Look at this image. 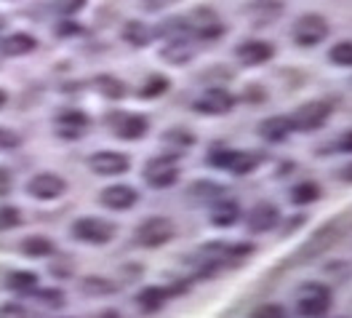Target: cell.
I'll list each match as a JSON object with an SVG mask.
<instances>
[{"mask_svg": "<svg viewBox=\"0 0 352 318\" xmlns=\"http://www.w3.org/2000/svg\"><path fill=\"white\" fill-rule=\"evenodd\" d=\"M176 3H179V0H142L144 11H153V14L166 11V8H171V6H176Z\"/></svg>", "mask_w": 352, "mask_h": 318, "instance_id": "obj_40", "label": "cell"}, {"mask_svg": "<svg viewBox=\"0 0 352 318\" xmlns=\"http://www.w3.org/2000/svg\"><path fill=\"white\" fill-rule=\"evenodd\" d=\"M331 32V24L323 14H302L291 24V38L299 48H315L320 45Z\"/></svg>", "mask_w": 352, "mask_h": 318, "instance_id": "obj_4", "label": "cell"}, {"mask_svg": "<svg viewBox=\"0 0 352 318\" xmlns=\"http://www.w3.org/2000/svg\"><path fill=\"white\" fill-rule=\"evenodd\" d=\"M41 302L48 305V308H62L65 305V295L59 289H45V292H41Z\"/></svg>", "mask_w": 352, "mask_h": 318, "instance_id": "obj_38", "label": "cell"}, {"mask_svg": "<svg viewBox=\"0 0 352 318\" xmlns=\"http://www.w3.org/2000/svg\"><path fill=\"white\" fill-rule=\"evenodd\" d=\"M80 292L88 297H99V295H112L115 292V284L102 278V275H88L86 281L80 284Z\"/></svg>", "mask_w": 352, "mask_h": 318, "instance_id": "obj_31", "label": "cell"}, {"mask_svg": "<svg viewBox=\"0 0 352 318\" xmlns=\"http://www.w3.org/2000/svg\"><path fill=\"white\" fill-rule=\"evenodd\" d=\"M235 94L227 89V86H208L203 89L198 99L192 102V110L200 115H211V118H219V115H230L235 110Z\"/></svg>", "mask_w": 352, "mask_h": 318, "instance_id": "obj_8", "label": "cell"}, {"mask_svg": "<svg viewBox=\"0 0 352 318\" xmlns=\"http://www.w3.org/2000/svg\"><path fill=\"white\" fill-rule=\"evenodd\" d=\"M283 3L280 0H254L243 8V14L251 19L254 27H267V24H275L283 17Z\"/></svg>", "mask_w": 352, "mask_h": 318, "instance_id": "obj_18", "label": "cell"}, {"mask_svg": "<svg viewBox=\"0 0 352 318\" xmlns=\"http://www.w3.org/2000/svg\"><path fill=\"white\" fill-rule=\"evenodd\" d=\"M107 120L112 126V134L118 139H126V142H136L150 131V120L139 113H112Z\"/></svg>", "mask_w": 352, "mask_h": 318, "instance_id": "obj_13", "label": "cell"}, {"mask_svg": "<svg viewBox=\"0 0 352 318\" xmlns=\"http://www.w3.org/2000/svg\"><path fill=\"white\" fill-rule=\"evenodd\" d=\"M168 297H171L168 289H163V286H147L136 295V305H139L142 313H157L168 302Z\"/></svg>", "mask_w": 352, "mask_h": 318, "instance_id": "obj_24", "label": "cell"}, {"mask_svg": "<svg viewBox=\"0 0 352 318\" xmlns=\"http://www.w3.org/2000/svg\"><path fill=\"white\" fill-rule=\"evenodd\" d=\"M333 147H336L333 153H352V129L347 131V134L339 136V142H336Z\"/></svg>", "mask_w": 352, "mask_h": 318, "instance_id": "obj_41", "label": "cell"}, {"mask_svg": "<svg viewBox=\"0 0 352 318\" xmlns=\"http://www.w3.org/2000/svg\"><path fill=\"white\" fill-rule=\"evenodd\" d=\"M259 136H262L267 145H280V142H286L288 136H291V120H288V115H270V118H264L262 123H259Z\"/></svg>", "mask_w": 352, "mask_h": 318, "instance_id": "obj_19", "label": "cell"}, {"mask_svg": "<svg viewBox=\"0 0 352 318\" xmlns=\"http://www.w3.org/2000/svg\"><path fill=\"white\" fill-rule=\"evenodd\" d=\"M19 145H22V136L16 134L14 129L0 126V153H6V150H16Z\"/></svg>", "mask_w": 352, "mask_h": 318, "instance_id": "obj_35", "label": "cell"}, {"mask_svg": "<svg viewBox=\"0 0 352 318\" xmlns=\"http://www.w3.org/2000/svg\"><path fill=\"white\" fill-rule=\"evenodd\" d=\"M179 156L182 153H163L147 160L144 166V182L155 190H166L174 187L179 180Z\"/></svg>", "mask_w": 352, "mask_h": 318, "instance_id": "obj_5", "label": "cell"}, {"mask_svg": "<svg viewBox=\"0 0 352 318\" xmlns=\"http://www.w3.org/2000/svg\"><path fill=\"white\" fill-rule=\"evenodd\" d=\"M0 318H27V310L19 302H3L0 305Z\"/></svg>", "mask_w": 352, "mask_h": 318, "instance_id": "obj_39", "label": "cell"}, {"mask_svg": "<svg viewBox=\"0 0 352 318\" xmlns=\"http://www.w3.org/2000/svg\"><path fill=\"white\" fill-rule=\"evenodd\" d=\"M56 129H59L62 136L75 139V136H83L91 129V118L86 113H80V110H67V113L56 118Z\"/></svg>", "mask_w": 352, "mask_h": 318, "instance_id": "obj_21", "label": "cell"}, {"mask_svg": "<svg viewBox=\"0 0 352 318\" xmlns=\"http://www.w3.org/2000/svg\"><path fill=\"white\" fill-rule=\"evenodd\" d=\"M163 142L171 147V150H176V153H184L187 147H192L195 145V134H190L187 129H168L166 134H163Z\"/></svg>", "mask_w": 352, "mask_h": 318, "instance_id": "obj_29", "label": "cell"}, {"mask_svg": "<svg viewBox=\"0 0 352 318\" xmlns=\"http://www.w3.org/2000/svg\"><path fill=\"white\" fill-rule=\"evenodd\" d=\"M339 180L352 184V163H347V166H342V169H339Z\"/></svg>", "mask_w": 352, "mask_h": 318, "instance_id": "obj_43", "label": "cell"}, {"mask_svg": "<svg viewBox=\"0 0 352 318\" xmlns=\"http://www.w3.org/2000/svg\"><path fill=\"white\" fill-rule=\"evenodd\" d=\"M19 222H22V214H19V209H14V206H3V209H0V230L16 227Z\"/></svg>", "mask_w": 352, "mask_h": 318, "instance_id": "obj_36", "label": "cell"}, {"mask_svg": "<svg viewBox=\"0 0 352 318\" xmlns=\"http://www.w3.org/2000/svg\"><path fill=\"white\" fill-rule=\"evenodd\" d=\"M243 217L241 206H238V201H232V198H219V201H214L211 204V225L214 227H232L238 225Z\"/></svg>", "mask_w": 352, "mask_h": 318, "instance_id": "obj_20", "label": "cell"}, {"mask_svg": "<svg viewBox=\"0 0 352 318\" xmlns=\"http://www.w3.org/2000/svg\"><path fill=\"white\" fill-rule=\"evenodd\" d=\"M329 62L336 67H352V41H339L331 45Z\"/></svg>", "mask_w": 352, "mask_h": 318, "instance_id": "obj_32", "label": "cell"}, {"mask_svg": "<svg viewBox=\"0 0 352 318\" xmlns=\"http://www.w3.org/2000/svg\"><path fill=\"white\" fill-rule=\"evenodd\" d=\"M35 284H38V275H35V273H30V271L27 273L16 271L6 278V286H8L11 292H30Z\"/></svg>", "mask_w": 352, "mask_h": 318, "instance_id": "obj_33", "label": "cell"}, {"mask_svg": "<svg viewBox=\"0 0 352 318\" xmlns=\"http://www.w3.org/2000/svg\"><path fill=\"white\" fill-rule=\"evenodd\" d=\"M302 222H305V217H296V220H294V222H286V227H283V233H291V230H296V227L302 225Z\"/></svg>", "mask_w": 352, "mask_h": 318, "instance_id": "obj_44", "label": "cell"}, {"mask_svg": "<svg viewBox=\"0 0 352 318\" xmlns=\"http://www.w3.org/2000/svg\"><path fill=\"white\" fill-rule=\"evenodd\" d=\"M22 251L27 257H32V259H41V257L54 254V244L45 235H27L22 241Z\"/></svg>", "mask_w": 352, "mask_h": 318, "instance_id": "obj_28", "label": "cell"}, {"mask_svg": "<svg viewBox=\"0 0 352 318\" xmlns=\"http://www.w3.org/2000/svg\"><path fill=\"white\" fill-rule=\"evenodd\" d=\"M339 241V227L336 225H323V227H318L312 235H309L307 241L296 249V262H309V259H318V257H323L326 251L333 246Z\"/></svg>", "mask_w": 352, "mask_h": 318, "instance_id": "obj_10", "label": "cell"}, {"mask_svg": "<svg viewBox=\"0 0 352 318\" xmlns=\"http://www.w3.org/2000/svg\"><path fill=\"white\" fill-rule=\"evenodd\" d=\"M94 86H96V91L102 96H107V99H123L129 94L126 83L120 78H115V75H96L94 78Z\"/></svg>", "mask_w": 352, "mask_h": 318, "instance_id": "obj_26", "label": "cell"}, {"mask_svg": "<svg viewBox=\"0 0 352 318\" xmlns=\"http://www.w3.org/2000/svg\"><path fill=\"white\" fill-rule=\"evenodd\" d=\"M27 193L35 198V201H56L59 195L67 193V182L59 174H51V171H41L35 174L32 180L27 182Z\"/></svg>", "mask_w": 352, "mask_h": 318, "instance_id": "obj_15", "label": "cell"}, {"mask_svg": "<svg viewBox=\"0 0 352 318\" xmlns=\"http://www.w3.org/2000/svg\"><path fill=\"white\" fill-rule=\"evenodd\" d=\"M331 113H333L331 102H326V99H312V102L299 105L294 113L288 115V120H291V129H294V131H299V134H309V131L323 129V126H326V120L331 118Z\"/></svg>", "mask_w": 352, "mask_h": 318, "instance_id": "obj_3", "label": "cell"}, {"mask_svg": "<svg viewBox=\"0 0 352 318\" xmlns=\"http://www.w3.org/2000/svg\"><path fill=\"white\" fill-rule=\"evenodd\" d=\"M99 204L104 209H112V211H129L139 204V193L131 184H110L99 193Z\"/></svg>", "mask_w": 352, "mask_h": 318, "instance_id": "obj_17", "label": "cell"}, {"mask_svg": "<svg viewBox=\"0 0 352 318\" xmlns=\"http://www.w3.org/2000/svg\"><path fill=\"white\" fill-rule=\"evenodd\" d=\"M208 163L214 169H221V171H230V174H254L259 166L264 163L262 153H254V150H235V147H211L208 150Z\"/></svg>", "mask_w": 352, "mask_h": 318, "instance_id": "obj_1", "label": "cell"}, {"mask_svg": "<svg viewBox=\"0 0 352 318\" xmlns=\"http://www.w3.org/2000/svg\"><path fill=\"white\" fill-rule=\"evenodd\" d=\"M275 45L270 41H259V38H251V41H241L235 45V59L241 62L243 67H262L267 62L275 59Z\"/></svg>", "mask_w": 352, "mask_h": 318, "instance_id": "obj_11", "label": "cell"}, {"mask_svg": "<svg viewBox=\"0 0 352 318\" xmlns=\"http://www.w3.org/2000/svg\"><path fill=\"white\" fill-rule=\"evenodd\" d=\"M72 235L83 244H94V246H104L118 235V225L102 217H80L72 222Z\"/></svg>", "mask_w": 352, "mask_h": 318, "instance_id": "obj_7", "label": "cell"}, {"mask_svg": "<svg viewBox=\"0 0 352 318\" xmlns=\"http://www.w3.org/2000/svg\"><path fill=\"white\" fill-rule=\"evenodd\" d=\"M198 54V45H195V38H171L166 41V45L160 48V59L174 65V67H182V65H190Z\"/></svg>", "mask_w": 352, "mask_h": 318, "instance_id": "obj_16", "label": "cell"}, {"mask_svg": "<svg viewBox=\"0 0 352 318\" xmlns=\"http://www.w3.org/2000/svg\"><path fill=\"white\" fill-rule=\"evenodd\" d=\"M35 45H38V41L32 35H27V32H11L8 38L0 41V54L3 56H24V54L35 51Z\"/></svg>", "mask_w": 352, "mask_h": 318, "instance_id": "obj_23", "label": "cell"}, {"mask_svg": "<svg viewBox=\"0 0 352 318\" xmlns=\"http://www.w3.org/2000/svg\"><path fill=\"white\" fill-rule=\"evenodd\" d=\"M248 318H288V310L280 302H264L259 308H254V313Z\"/></svg>", "mask_w": 352, "mask_h": 318, "instance_id": "obj_34", "label": "cell"}, {"mask_svg": "<svg viewBox=\"0 0 352 318\" xmlns=\"http://www.w3.org/2000/svg\"><path fill=\"white\" fill-rule=\"evenodd\" d=\"M11 187V174H8V169H0V193H6Z\"/></svg>", "mask_w": 352, "mask_h": 318, "instance_id": "obj_42", "label": "cell"}, {"mask_svg": "<svg viewBox=\"0 0 352 318\" xmlns=\"http://www.w3.org/2000/svg\"><path fill=\"white\" fill-rule=\"evenodd\" d=\"M123 41L136 45V48H144V45L153 41V30L144 22H129L123 27Z\"/></svg>", "mask_w": 352, "mask_h": 318, "instance_id": "obj_27", "label": "cell"}, {"mask_svg": "<svg viewBox=\"0 0 352 318\" xmlns=\"http://www.w3.org/2000/svg\"><path fill=\"white\" fill-rule=\"evenodd\" d=\"M6 30V17H0V32Z\"/></svg>", "mask_w": 352, "mask_h": 318, "instance_id": "obj_46", "label": "cell"}, {"mask_svg": "<svg viewBox=\"0 0 352 318\" xmlns=\"http://www.w3.org/2000/svg\"><path fill=\"white\" fill-rule=\"evenodd\" d=\"M333 295L326 284L320 281H307L296 292V313L302 318H323L331 310Z\"/></svg>", "mask_w": 352, "mask_h": 318, "instance_id": "obj_2", "label": "cell"}, {"mask_svg": "<svg viewBox=\"0 0 352 318\" xmlns=\"http://www.w3.org/2000/svg\"><path fill=\"white\" fill-rule=\"evenodd\" d=\"M187 195L192 198V201H198V204H214V201H219V198H224L227 195V190L221 187V184H217V182L211 180H200V182H192L190 187H187Z\"/></svg>", "mask_w": 352, "mask_h": 318, "instance_id": "obj_22", "label": "cell"}, {"mask_svg": "<svg viewBox=\"0 0 352 318\" xmlns=\"http://www.w3.org/2000/svg\"><path fill=\"white\" fill-rule=\"evenodd\" d=\"M88 0H56V8H59V14L62 17H72V14H78V11H83L86 8Z\"/></svg>", "mask_w": 352, "mask_h": 318, "instance_id": "obj_37", "label": "cell"}, {"mask_svg": "<svg viewBox=\"0 0 352 318\" xmlns=\"http://www.w3.org/2000/svg\"><path fill=\"white\" fill-rule=\"evenodd\" d=\"M88 169L96 177H120L131 169V158L123 153H115V150H99L88 158Z\"/></svg>", "mask_w": 352, "mask_h": 318, "instance_id": "obj_14", "label": "cell"}, {"mask_svg": "<svg viewBox=\"0 0 352 318\" xmlns=\"http://www.w3.org/2000/svg\"><path fill=\"white\" fill-rule=\"evenodd\" d=\"M320 195H323V190H320V184L318 182H299V184H294L291 190H288V201L294 206H309L315 204V201H320Z\"/></svg>", "mask_w": 352, "mask_h": 318, "instance_id": "obj_25", "label": "cell"}, {"mask_svg": "<svg viewBox=\"0 0 352 318\" xmlns=\"http://www.w3.org/2000/svg\"><path fill=\"white\" fill-rule=\"evenodd\" d=\"M168 89H171V81L166 75H150L144 81V86L139 89V96L142 99H157V96H163Z\"/></svg>", "mask_w": 352, "mask_h": 318, "instance_id": "obj_30", "label": "cell"}, {"mask_svg": "<svg viewBox=\"0 0 352 318\" xmlns=\"http://www.w3.org/2000/svg\"><path fill=\"white\" fill-rule=\"evenodd\" d=\"M174 235H176L174 220H168V217H150V220H144L142 225L136 227L133 241L139 246H144V249H157V246L174 241Z\"/></svg>", "mask_w": 352, "mask_h": 318, "instance_id": "obj_6", "label": "cell"}, {"mask_svg": "<svg viewBox=\"0 0 352 318\" xmlns=\"http://www.w3.org/2000/svg\"><path fill=\"white\" fill-rule=\"evenodd\" d=\"M187 22L192 27V38L195 41H203V43H211V41H219L221 35L227 32V27L221 22V17L208 8V6H198L192 8V14L187 17Z\"/></svg>", "mask_w": 352, "mask_h": 318, "instance_id": "obj_9", "label": "cell"}, {"mask_svg": "<svg viewBox=\"0 0 352 318\" xmlns=\"http://www.w3.org/2000/svg\"><path fill=\"white\" fill-rule=\"evenodd\" d=\"M280 225V209L270 201H259L245 211V227L251 235H262Z\"/></svg>", "mask_w": 352, "mask_h": 318, "instance_id": "obj_12", "label": "cell"}, {"mask_svg": "<svg viewBox=\"0 0 352 318\" xmlns=\"http://www.w3.org/2000/svg\"><path fill=\"white\" fill-rule=\"evenodd\" d=\"M6 105H8V94H6V91L0 89V110H3Z\"/></svg>", "mask_w": 352, "mask_h": 318, "instance_id": "obj_45", "label": "cell"}]
</instances>
